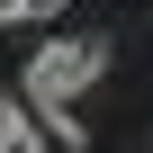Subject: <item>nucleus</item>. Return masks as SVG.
<instances>
[{"label": "nucleus", "instance_id": "obj_2", "mask_svg": "<svg viewBox=\"0 0 153 153\" xmlns=\"http://www.w3.org/2000/svg\"><path fill=\"white\" fill-rule=\"evenodd\" d=\"M0 153H45L36 126H27V99H0Z\"/></svg>", "mask_w": 153, "mask_h": 153}, {"label": "nucleus", "instance_id": "obj_3", "mask_svg": "<svg viewBox=\"0 0 153 153\" xmlns=\"http://www.w3.org/2000/svg\"><path fill=\"white\" fill-rule=\"evenodd\" d=\"M63 0H0V27H18V18H54Z\"/></svg>", "mask_w": 153, "mask_h": 153}, {"label": "nucleus", "instance_id": "obj_1", "mask_svg": "<svg viewBox=\"0 0 153 153\" xmlns=\"http://www.w3.org/2000/svg\"><path fill=\"white\" fill-rule=\"evenodd\" d=\"M99 72H108V45H99V36H54V45H36V54H27V108L72 117V99H81Z\"/></svg>", "mask_w": 153, "mask_h": 153}]
</instances>
